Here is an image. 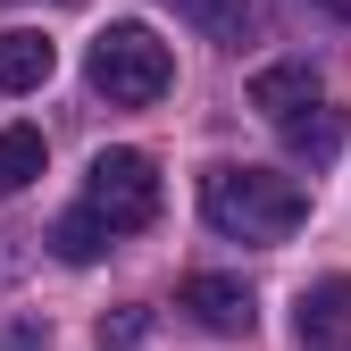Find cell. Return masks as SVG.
<instances>
[{
	"label": "cell",
	"mask_w": 351,
	"mask_h": 351,
	"mask_svg": "<svg viewBox=\"0 0 351 351\" xmlns=\"http://www.w3.org/2000/svg\"><path fill=\"white\" fill-rule=\"evenodd\" d=\"M176 17H184V25H201L209 42H243L251 0H176Z\"/></svg>",
	"instance_id": "30bf717a"
},
{
	"label": "cell",
	"mask_w": 351,
	"mask_h": 351,
	"mask_svg": "<svg viewBox=\"0 0 351 351\" xmlns=\"http://www.w3.org/2000/svg\"><path fill=\"white\" fill-rule=\"evenodd\" d=\"M42 159H51V151H42V134H34V125H0V201H9V193H25L34 176H42Z\"/></svg>",
	"instance_id": "9c48e42d"
},
{
	"label": "cell",
	"mask_w": 351,
	"mask_h": 351,
	"mask_svg": "<svg viewBox=\"0 0 351 351\" xmlns=\"http://www.w3.org/2000/svg\"><path fill=\"white\" fill-rule=\"evenodd\" d=\"M293 335L310 343V351L343 343V335H351V276H318L310 293H301V310H293Z\"/></svg>",
	"instance_id": "8992f818"
},
{
	"label": "cell",
	"mask_w": 351,
	"mask_h": 351,
	"mask_svg": "<svg viewBox=\"0 0 351 351\" xmlns=\"http://www.w3.org/2000/svg\"><path fill=\"white\" fill-rule=\"evenodd\" d=\"M84 209H101L117 234H143L159 217V167L143 151H101L93 176H84Z\"/></svg>",
	"instance_id": "277c9868"
},
{
	"label": "cell",
	"mask_w": 351,
	"mask_h": 351,
	"mask_svg": "<svg viewBox=\"0 0 351 351\" xmlns=\"http://www.w3.org/2000/svg\"><path fill=\"white\" fill-rule=\"evenodd\" d=\"M201 217H209L226 243H293L301 217H310V193H301V176L217 159V167L201 176Z\"/></svg>",
	"instance_id": "6da1fadb"
},
{
	"label": "cell",
	"mask_w": 351,
	"mask_h": 351,
	"mask_svg": "<svg viewBox=\"0 0 351 351\" xmlns=\"http://www.w3.org/2000/svg\"><path fill=\"white\" fill-rule=\"evenodd\" d=\"M84 75H93V93L109 101V109H151V101H167V84H176V59H167V42L151 34V25H109L101 42H93V59H84Z\"/></svg>",
	"instance_id": "3957f363"
},
{
	"label": "cell",
	"mask_w": 351,
	"mask_h": 351,
	"mask_svg": "<svg viewBox=\"0 0 351 351\" xmlns=\"http://www.w3.org/2000/svg\"><path fill=\"white\" fill-rule=\"evenodd\" d=\"M143 335H151V310H117V318H101V343H109V351H134Z\"/></svg>",
	"instance_id": "8fae6325"
},
{
	"label": "cell",
	"mask_w": 351,
	"mask_h": 351,
	"mask_svg": "<svg viewBox=\"0 0 351 351\" xmlns=\"http://www.w3.org/2000/svg\"><path fill=\"white\" fill-rule=\"evenodd\" d=\"M176 310H184L193 326H209V335H251V285H234V276H193L184 293H176Z\"/></svg>",
	"instance_id": "5b68a950"
},
{
	"label": "cell",
	"mask_w": 351,
	"mask_h": 351,
	"mask_svg": "<svg viewBox=\"0 0 351 351\" xmlns=\"http://www.w3.org/2000/svg\"><path fill=\"white\" fill-rule=\"evenodd\" d=\"M51 67H59V51L42 34H0V93H42V84H51Z\"/></svg>",
	"instance_id": "52a82bcc"
},
{
	"label": "cell",
	"mask_w": 351,
	"mask_h": 351,
	"mask_svg": "<svg viewBox=\"0 0 351 351\" xmlns=\"http://www.w3.org/2000/svg\"><path fill=\"white\" fill-rule=\"evenodd\" d=\"M59 9H84V0H59Z\"/></svg>",
	"instance_id": "7c38bea8"
},
{
	"label": "cell",
	"mask_w": 351,
	"mask_h": 351,
	"mask_svg": "<svg viewBox=\"0 0 351 351\" xmlns=\"http://www.w3.org/2000/svg\"><path fill=\"white\" fill-rule=\"evenodd\" d=\"M109 234H117V226H109L101 209H67L59 226H51V251L67 259V268H93V259L109 251Z\"/></svg>",
	"instance_id": "ba28073f"
},
{
	"label": "cell",
	"mask_w": 351,
	"mask_h": 351,
	"mask_svg": "<svg viewBox=\"0 0 351 351\" xmlns=\"http://www.w3.org/2000/svg\"><path fill=\"white\" fill-rule=\"evenodd\" d=\"M251 109L293 143V159H335V151H343V109L326 101V84H318L310 59L259 67V75H251Z\"/></svg>",
	"instance_id": "7a4b0ae2"
}]
</instances>
